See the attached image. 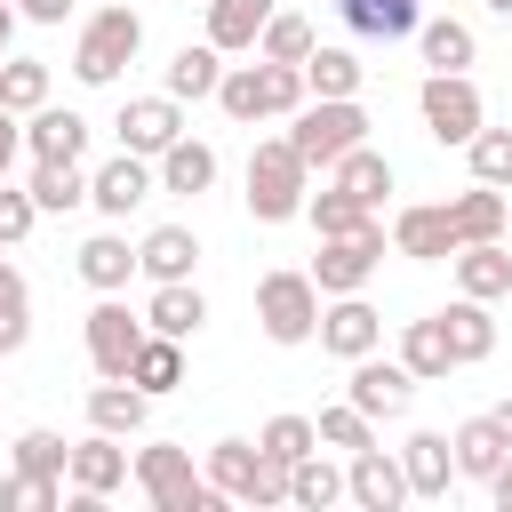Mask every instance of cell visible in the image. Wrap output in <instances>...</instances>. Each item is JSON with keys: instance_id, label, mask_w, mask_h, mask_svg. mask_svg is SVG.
<instances>
[{"instance_id": "cell-1", "label": "cell", "mask_w": 512, "mask_h": 512, "mask_svg": "<svg viewBox=\"0 0 512 512\" xmlns=\"http://www.w3.org/2000/svg\"><path fill=\"white\" fill-rule=\"evenodd\" d=\"M136 48H144V16H136L128 0H104V8L80 24V40H72V72H80L88 88H112V80L136 64Z\"/></svg>"}, {"instance_id": "cell-2", "label": "cell", "mask_w": 512, "mask_h": 512, "mask_svg": "<svg viewBox=\"0 0 512 512\" xmlns=\"http://www.w3.org/2000/svg\"><path fill=\"white\" fill-rule=\"evenodd\" d=\"M216 104L232 112V120H288L296 104H304V72L296 64H224V80H216Z\"/></svg>"}, {"instance_id": "cell-3", "label": "cell", "mask_w": 512, "mask_h": 512, "mask_svg": "<svg viewBox=\"0 0 512 512\" xmlns=\"http://www.w3.org/2000/svg\"><path fill=\"white\" fill-rule=\"evenodd\" d=\"M288 120H296L288 144H296L304 168H336L352 144H368V112H360L352 96H312V104H296Z\"/></svg>"}, {"instance_id": "cell-4", "label": "cell", "mask_w": 512, "mask_h": 512, "mask_svg": "<svg viewBox=\"0 0 512 512\" xmlns=\"http://www.w3.org/2000/svg\"><path fill=\"white\" fill-rule=\"evenodd\" d=\"M304 176H312V168L296 160L288 136L256 144V152H248V216H256V224H288V216H304V192H312Z\"/></svg>"}, {"instance_id": "cell-5", "label": "cell", "mask_w": 512, "mask_h": 512, "mask_svg": "<svg viewBox=\"0 0 512 512\" xmlns=\"http://www.w3.org/2000/svg\"><path fill=\"white\" fill-rule=\"evenodd\" d=\"M208 488H224V504H288V464H272L256 440H216L208 448Z\"/></svg>"}, {"instance_id": "cell-6", "label": "cell", "mask_w": 512, "mask_h": 512, "mask_svg": "<svg viewBox=\"0 0 512 512\" xmlns=\"http://www.w3.org/2000/svg\"><path fill=\"white\" fill-rule=\"evenodd\" d=\"M128 472H136V488H144L160 512H216V504H224V488H208L176 440H152V448H136V464H128Z\"/></svg>"}, {"instance_id": "cell-7", "label": "cell", "mask_w": 512, "mask_h": 512, "mask_svg": "<svg viewBox=\"0 0 512 512\" xmlns=\"http://www.w3.org/2000/svg\"><path fill=\"white\" fill-rule=\"evenodd\" d=\"M256 328H264L272 344H312V328H320V288H312V272H264V280H256Z\"/></svg>"}, {"instance_id": "cell-8", "label": "cell", "mask_w": 512, "mask_h": 512, "mask_svg": "<svg viewBox=\"0 0 512 512\" xmlns=\"http://www.w3.org/2000/svg\"><path fill=\"white\" fill-rule=\"evenodd\" d=\"M376 264H384V232H376V224L336 232V240H320V256H312V288H320V296H360Z\"/></svg>"}, {"instance_id": "cell-9", "label": "cell", "mask_w": 512, "mask_h": 512, "mask_svg": "<svg viewBox=\"0 0 512 512\" xmlns=\"http://www.w3.org/2000/svg\"><path fill=\"white\" fill-rule=\"evenodd\" d=\"M416 112H424L432 144H472V128H480V88H472L464 72H432V80L416 88Z\"/></svg>"}, {"instance_id": "cell-10", "label": "cell", "mask_w": 512, "mask_h": 512, "mask_svg": "<svg viewBox=\"0 0 512 512\" xmlns=\"http://www.w3.org/2000/svg\"><path fill=\"white\" fill-rule=\"evenodd\" d=\"M112 128H120V152H144V160H160V152L184 136V104H176V96H128Z\"/></svg>"}, {"instance_id": "cell-11", "label": "cell", "mask_w": 512, "mask_h": 512, "mask_svg": "<svg viewBox=\"0 0 512 512\" xmlns=\"http://www.w3.org/2000/svg\"><path fill=\"white\" fill-rule=\"evenodd\" d=\"M312 336H320L336 360H360V352H376V344H384V312H376L368 296H328Z\"/></svg>"}, {"instance_id": "cell-12", "label": "cell", "mask_w": 512, "mask_h": 512, "mask_svg": "<svg viewBox=\"0 0 512 512\" xmlns=\"http://www.w3.org/2000/svg\"><path fill=\"white\" fill-rule=\"evenodd\" d=\"M344 496H352L360 512H400V504H408V472H400V456H384L376 440L352 448V464H344Z\"/></svg>"}, {"instance_id": "cell-13", "label": "cell", "mask_w": 512, "mask_h": 512, "mask_svg": "<svg viewBox=\"0 0 512 512\" xmlns=\"http://www.w3.org/2000/svg\"><path fill=\"white\" fill-rule=\"evenodd\" d=\"M408 392H416V376L400 368V360H376V352H360L352 360V384H344V400L376 424V416H400L408 408Z\"/></svg>"}, {"instance_id": "cell-14", "label": "cell", "mask_w": 512, "mask_h": 512, "mask_svg": "<svg viewBox=\"0 0 512 512\" xmlns=\"http://www.w3.org/2000/svg\"><path fill=\"white\" fill-rule=\"evenodd\" d=\"M128 464L136 456L120 448V432H88V440H72V464L64 472H72V496H96L104 504L112 488H128Z\"/></svg>"}, {"instance_id": "cell-15", "label": "cell", "mask_w": 512, "mask_h": 512, "mask_svg": "<svg viewBox=\"0 0 512 512\" xmlns=\"http://www.w3.org/2000/svg\"><path fill=\"white\" fill-rule=\"evenodd\" d=\"M136 344H144V320H128V304L104 296V304L88 312V360H96V376H128Z\"/></svg>"}, {"instance_id": "cell-16", "label": "cell", "mask_w": 512, "mask_h": 512, "mask_svg": "<svg viewBox=\"0 0 512 512\" xmlns=\"http://www.w3.org/2000/svg\"><path fill=\"white\" fill-rule=\"evenodd\" d=\"M160 192V176H152V160L144 152H120V160H104L96 176H88V200L104 208V216H128V208H144Z\"/></svg>"}, {"instance_id": "cell-17", "label": "cell", "mask_w": 512, "mask_h": 512, "mask_svg": "<svg viewBox=\"0 0 512 512\" xmlns=\"http://www.w3.org/2000/svg\"><path fill=\"white\" fill-rule=\"evenodd\" d=\"M392 248H400V256H416V264H440V256H456L448 200H416V208H400V216H392Z\"/></svg>"}, {"instance_id": "cell-18", "label": "cell", "mask_w": 512, "mask_h": 512, "mask_svg": "<svg viewBox=\"0 0 512 512\" xmlns=\"http://www.w3.org/2000/svg\"><path fill=\"white\" fill-rule=\"evenodd\" d=\"M448 264H456V296H480V304L512 296V256H504V240H464Z\"/></svg>"}, {"instance_id": "cell-19", "label": "cell", "mask_w": 512, "mask_h": 512, "mask_svg": "<svg viewBox=\"0 0 512 512\" xmlns=\"http://www.w3.org/2000/svg\"><path fill=\"white\" fill-rule=\"evenodd\" d=\"M144 416H152V392H144V384H128V376H104V384L88 392V424H96V432L136 440V432H144Z\"/></svg>"}, {"instance_id": "cell-20", "label": "cell", "mask_w": 512, "mask_h": 512, "mask_svg": "<svg viewBox=\"0 0 512 512\" xmlns=\"http://www.w3.org/2000/svg\"><path fill=\"white\" fill-rule=\"evenodd\" d=\"M24 152H32V160H80V152H88V120L64 112V104H40V112L24 120Z\"/></svg>"}, {"instance_id": "cell-21", "label": "cell", "mask_w": 512, "mask_h": 512, "mask_svg": "<svg viewBox=\"0 0 512 512\" xmlns=\"http://www.w3.org/2000/svg\"><path fill=\"white\" fill-rule=\"evenodd\" d=\"M200 320H208V296H200L192 280H160L152 304H144V328H152V336H176V344L200 336Z\"/></svg>"}, {"instance_id": "cell-22", "label": "cell", "mask_w": 512, "mask_h": 512, "mask_svg": "<svg viewBox=\"0 0 512 512\" xmlns=\"http://www.w3.org/2000/svg\"><path fill=\"white\" fill-rule=\"evenodd\" d=\"M400 472H408V496H448V480H456V448H448V432H408Z\"/></svg>"}, {"instance_id": "cell-23", "label": "cell", "mask_w": 512, "mask_h": 512, "mask_svg": "<svg viewBox=\"0 0 512 512\" xmlns=\"http://www.w3.org/2000/svg\"><path fill=\"white\" fill-rule=\"evenodd\" d=\"M336 16L360 40H408L424 24V0H336Z\"/></svg>"}, {"instance_id": "cell-24", "label": "cell", "mask_w": 512, "mask_h": 512, "mask_svg": "<svg viewBox=\"0 0 512 512\" xmlns=\"http://www.w3.org/2000/svg\"><path fill=\"white\" fill-rule=\"evenodd\" d=\"M192 264H200V240L184 224H160V232L136 240V272H152V288L160 280H192Z\"/></svg>"}, {"instance_id": "cell-25", "label": "cell", "mask_w": 512, "mask_h": 512, "mask_svg": "<svg viewBox=\"0 0 512 512\" xmlns=\"http://www.w3.org/2000/svg\"><path fill=\"white\" fill-rule=\"evenodd\" d=\"M152 176H160V192L200 200V192L216 184V152H208V144H192V136H176V144L160 152V168H152Z\"/></svg>"}, {"instance_id": "cell-26", "label": "cell", "mask_w": 512, "mask_h": 512, "mask_svg": "<svg viewBox=\"0 0 512 512\" xmlns=\"http://www.w3.org/2000/svg\"><path fill=\"white\" fill-rule=\"evenodd\" d=\"M504 216H512V200H504L496 184H472V192H456V200H448L456 248H464V240H504Z\"/></svg>"}, {"instance_id": "cell-27", "label": "cell", "mask_w": 512, "mask_h": 512, "mask_svg": "<svg viewBox=\"0 0 512 512\" xmlns=\"http://www.w3.org/2000/svg\"><path fill=\"white\" fill-rule=\"evenodd\" d=\"M400 368H408L416 384H440V376L456 368V352H448V328H440V312H432V320H408V328H400Z\"/></svg>"}, {"instance_id": "cell-28", "label": "cell", "mask_w": 512, "mask_h": 512, "mask_svg": "<svg viewBox=\"0 0 512 512\" xmlns=\"http://www.w3.org/2000/svg\"><path fill=\"white\" fill-rule=\"evenodd\" d=\"M128 272H136V248H128L120 232H96V240H80V280H88L96 296H120V288H128Z\"/></svg>"}, {"instance_id": "cell-29", "label": "cell", "mask_w": 512, "mask_h": 512, "mask_svg": "<svg viewBox=\"0 0 512 512\" xmlns=\"http://www.w3.org/2000/svg\"><path fill=\"white\" fill-rule=\"evenodd\" d=\"M440 328H448V352H456V368L496 352V320H488V304H480V296H456V304L440 312Z\"/></svg>"}, {"instance_id": "cell-30", "label": "cell", "mask_w": 512, "mask_h": 512, "mask_svg": "<svg viewBox=\"0 0 512 512\" xmlns=\"http://www.w3.org/2000/svg\"><path fill=\"white\" fill-rule=\"evenodd\" d=\"M448 448H456V472H464V480H488V472L512 456V440H504V424H496V416L456 424V440H448Z\"/></svg>"}, {"instance_id": "cell-31", "label": "cell", "mask_w": 512, "mask_h": 512, "mask_svg": "<svg viewBox=\"0 0 512 512\" xmlns=\"http://www.w3.org/2000/svg\"><path fill=\"white\" fill-rule=\"evenodd\" d=\"M280 0H208V40L232 56V48H256V32L272 24Z\"/></svg>"}, {"instance_id": "cell-32", "label": "cell", "mask_w": 512, "mask_h": 512, "mask_svg": "<svg viewBox=\"0 0 512 512\" xmlns=\"http://www.w3.org/2000/svg\"><path fill=\"white\" fill-rule=\"evenodd\" d=\"M216 80H224V48H216V40L168 56V96H176V104H184V96H216Z\"/></svg>"}, {"instance_id": "cell-33", "label": "cell", "mask_w": 512, "mask_h": 512, "mask_svg": "<svg viewBox=\"0 0 512 512\" xmlns=\"http://www.w3.org/2000/svg\"><path fill=\"white\" fill-rule=\"evenodd\" d=\"M296 72H304V96H360V56L352 48H320L312 40V56Z\"/></svg>"}, {"instance_id": "cell-34", "label": "cell", "mask_w": 512, "mask_h": 512, "mask_svg": "<svg viewBox=\"0 0 512 512\" xmlns=\"http://www.w3.org/2000/svg\"><path fill=\"white\" fill-rule=\"evenodd\" d=\"M32 208H48V216H64V208H80L88 200V176H80V160H32Z\"/></svg>"}, {"instance_id": "cell-35", "label": "cell", "mask_w": 512, "mask_h": 512, "mask_svg": "<svg viewBox=\"0 0 512 512\" xmlns=\"http://www.w3.org/2000/svg\"><path fill=\"white\" fill-rule=\"evenodd\" d=\"M128 384H144V392H176V384H184V344L144 328V344H136V360H128Z\"/></svg>"}, {"instance_id": "cell-36", "label": "cell", "mask_w": 512, "mask_h": 512, "mask_svg": "<svg viewBox=\"0 0 512 512\" xmlns=\"http://www.w3.org/2000/svg\"><path fill=\"white\" fill-rule=\"evenodd\" d=\"M304 216H312V232H320V240H336V232H360V224H376V208H368V200H352L344 184H328V192H304Z\"/></svg>"}, {"instance_id": "cell-37", "label": "cell", "mask_w": 512, "mask_h": 512, "mask_svg": "<svg viewBox=\"0 0 512 512\" xmlns=\"http://www.w3.org/2000/svg\"><path fill=\"white\" fill-rule=\"evenodd\" d=\"M336 496H344V472H336V464H328L320 448L288 464V504H304V512H328Z\"/></svg>"}, {"instance_id": "cell-38", "label": "cell", "mask_w": 512, "mask_h": 512, "mask_svg": "<svg viewBox=\"0 0 512 512\" xmlns=\"http://www.w3.org/2000/svg\"><path fill=\"white\" fill-rule=\"evenodd\" d=\"M336 184H344L352 200L384 208V192H392V160H384V152H368V144H352V152L336 160Z\"/></svg>"}, {"instance_id": "cell-39", "label": "cell", "mask_w": 512, "mask_h": 512, "mask_svg": "<svg viewBox=\"0 0 512 512\" xmlns=\"http://www.w3.org/2000/svg\"><path fill=\"white\" fill-rule=\"evenodd\" d=\"M416 40H424V64H432V72H464V64H472V24H456V16L416 24Z\"/></svg>"}, {"instance_id": "cell-40", "label": "cell", "mask_w": 512, "mask_h": 512, "mask_svg": "<svg viewBox=\"0 0 512 512\" xmlns=\"http://www.w3.org/2000/svg\"><path fill=\"white\" fill-rule=\"evenodd\" d=\"M0 104L8 112H40L48 104V64L40 56H0Z\"/></svg>"}, {"instance_id": "cell-41", "label": "cell", "mask_w": 512, "mask_h": 512, "mask_svg": "<svg viewBox=\"0 0 512 512\" xmlns=\"http://www.w3.org/2000/svg\"><path fill=\"white\" fill-rule=\"evenodd\" d=\"M24 336H32V288L16 264H0V360L24 352Z\"/></svg>"}, {"instance_id": "cell-42", "label": "cell", "mask_w": 512, "mask_h": 512, "mask_svg": "<svg viewBox=\"0 0 512 512\" xmlns=\"http://www.w3.org/2000/svg\"><path fill=\"white\" fill-rule=\"evenodd\" d=\"M464 152H472V184H496V192L512 184V128H488V120H480Z\"/></svg>"}, {"instance_id": "cell-43", "label": "cell", "mask_w": 512, "mask_h": 512, "mask_svg": "<svg viewBox=\"0 0 512 512\" xmlns=\"http://www.w3.org/2000/svg\"><path fill=\"white\" fill-rule=\"evenodd\" d=\"M256 56H264V64H304V56H312V24L272 8V24L256 32Z\"/></svg>"}, {"instance_id": "cell-44", "label": "cell", "mask_w": 512, "mask_h": 512, "mask_svg": "<svg viewBox=\"0 0 512 512\" xmlns=\"http://www.w3.org/2000/svg\"><path fill=\"white\" fill-rule=\"evenodd\" d=\"M256 448H264L272 464H296V456H312V448H320V432H312V416H272V424L256 432Z\"/></svg>"}, {"instance_id": "cell-45", "label": "cell", "mask_w": 512, "mask_h": 512, "mask_svg": "<svg viewBox=\"0 0 512 512\" xmlns=\"http://www.w3.org/2000/svg\"><path fill=\"white\" fill-rule=\"evenodd\" d=\"M16 472H40V480H64V464H72V448H64V432H16Z\"/></svg>"}, {"instance_id": "cell-46", "label": "cell", "mask_w": 512, "mask_h": 512, "mask_svg": "<svg viewBox=\"0 0 512 512\" xmlns=\"http://www.w3.org/2000/svg\"><path fill=\"white\" fill-rule=\"evenodd\" d=\"M312 432H320V448H344V456L376 440V424H368V416H360L352 400H344V408H320V416H312Z\"/></svg>"}, {"instance_id": "cell-47", "label": "cell", "mask_w": 512, "mask_h": 512, "mask_svg": "<svg viewBox=\"0 0 512 512\" xmlns=\"http://www.w3.org/2000/svg\"><path fill=\"white\" fill-rule=\"evenodd\" d=\"M64 496V480H40V472H16V480H0V504L8 512H48Z\"/></svg>"}, {"instance_id": "cell-48", "label": "cell", "mask_w": 512, "mask_h": 512, "mask_svg": "<svg viewBox=\"0 0 512 512\" xmlns=\"http://www.w3.org/2000/svg\"><path fill=\"white\" fill-rule=\"evenodd\" d=\"M32 216H40V208H32V192H16V184L0 176V248H16V240L32 232Z\"/></svg>"}, {"instance_id": "cell-49", "label": "cell", "mask_w": 512, "mask_h": 512, "mask_svg": "<svg viewBox=\"0 0 512 512\" xmlns=\"http://www.w3.org/2000/svg\"><path fill=\"white\" fill-rule=\"evenodd\" d=\"M16 152H24V112H8V104H0V176L16 168Z\"/></svg>"}, {"instance_id": "cell-50", "label": "cell", "mask_w": 512, "mask_h": 512, "mask_svg": "<svg viewBox=\"0 0 512 512\" xmlns=\"http://www.w3.org/2000/svg\"><path fill=\"white\" fill-rule=\"evenodd\" d=\"M16 8H24L32 24H64V16H72V0H16Z\"/></svg>"}, {"instance_id": "cell-51", "label": "cell", "mask_w": 512, "mask_h": 512, "mask_svg": "<svg viewBox=\"0 0 512 512\" xmlns=\"http://www.w3.org/2000/svg\"><path fill=\"white\" fill-rule=\"evenodd\" d=\"M488 496H496V512H512V456L488 472Z\"/></svg>"}, {"instance_id": "cell-52", "label": "cell", "mask_w": 512, "mask_h": 512, "mask_svg": "<svg viewBox=\"0 0 512 512\" xmlns=\"http://www.w3.org/2000/svg\"><path fill=\"white\" fill-rule=\"evenodd\" d=\"M8 40H16V0H0V56H8Z\"/></svg>"}, {"instance_id": "cell-53", "label": "cell", "mask_w": 512, "mask_h": 512, "mask_svg": "<svg viewBox=\"0 0 512 512\" xmlns=\"http://www.w3.org/2000/svg\"><path fill=\"white\" fill-rule=\"evenodd\" d=\"M488 416H496V424H504V440H512V400H504V408H488Z\"/></svg>"}, {"instance_id": "cell-54", "label": "cell", "mask_w": 512, "mask_h": 512, "mask_svg": "<svg viewBox=\"0 0 512 512\" xmlns=\"http://www.w3.org/2000/svg\"><path fill=\"white\" fill-rule=\"evenodd\" d=\"M488 8H496V16H512V0H488Z\"/></svg>"}, {"instance_id": "cell-55", "label": "cell", "mask_w": 512, "mask_h": 512, "mask_svg": "<svg viewBox=\"0 0 512 512\" xmlns=\"http://www.w3.org/2000/svg\"><path fill=\"white\" fill-rule=\"evenodd\" d=\"M504 224H512V216H504Z\"/></svg>"}]
</instances>
